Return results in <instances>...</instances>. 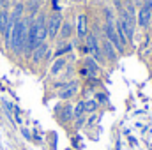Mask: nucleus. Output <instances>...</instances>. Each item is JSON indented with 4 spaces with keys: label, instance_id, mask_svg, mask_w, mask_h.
Wrapping results in <instances>:
<instances>
[{
    "label": "nucleus",
    "instance_id": "obj_1",
    "mask_svg": "<svg viewBox=\"0 0 152 150\" xmlns=\"http://www.w3.org/2000/svg\"><path fill=\"white\" fill-rule=\"evenodd\" d=\"M32 16L21 18L18 21H14L12 32H11V41H9V48L16 53V55H23L25 48H27V36H28V27L32 23Z\"/></svg>",
    "mask_w": 152,
    "mask_h": 150
},
{
    "label": "nucleus",
    "instance_id": "obj_2",
    "mask_svg": "<svg viewBox=\"0 0 152 150\" xmlns=\"http://www.w3.org/2000/svg\"><path fill=\"white\" fill-rule=\"evenodd\" d=\"M103 34H104V37L115 46V50L118 51V55H122V53L126 51V48L120 44V41H118V37H117V30H115L113 21H104V25H103Z\"/></svg>",
    "mask_w": 152,
    "mask_h": 150
},
{
    "label": "nucleus",
    "instance_id": "obj_3",
    "mask_svg": "<svg viewBox=\"0 0 152 150\" xmlns=\"http://www.w3.org/2000/svg\"><path fill=\"white\" fill-rule=\"evenodd\" d=\"M151 11H152V2H145L143 5L138 7V12H136V25L140 28H147L152 21V16H151Z\"/></svg>",
    "mask_w": 152,
    "mask_h": 150
},
{
    "label": "nucleus",
    "instance_id": "obj_4",
    "mask_svg": "<svg viewBox=\"0 0 152 150\" xmlns=\"http://www.w3.org/2000/svg\"><path fill=\"white\" fill-rule=\"evenodd\" d=\"M64 23V18L60 12H53L48 20H46V28H48V37L50 39H55L60 32V27Z\"/></svg>",
    "mask_w": 152,
    "mask_h": 150
},
{
    "label": "nucleus",
    "instance_id": "obj_5",
    "mask_svg": "<svg viewBox=\"0 0 152 150\" xmlns=\"http://www.w3.org/2000/svg\"><path fill=\"white\" fill-rule=\"evenodd\" d=\"M76 92H78V81L76 79H71V81H66V85L58 90V99L62 101H67L71 97H75Z\"/></svg>",
    "mask_w": 152,
    "mask_h": 150
},
{
    "label": "nucleus",
    "instance_id": "obj_6",
    "mask_svg": "<svg viewBox=\"0 0 152 150\" xmlns=\"http://www.w3.org/2000/svg\"><path fill=\"white\" fill-rule=\"evenodd\" d=\"M101 51H103L106 62H117V60H118V51L115 50V46L108 41V39H104V41L101 42Z\"/></svg>",
    "mask_w": 152,
    "mask_h": 150
},
{
    "label": "nucleus",
    "instance_id": "obj_7",
    "mask_svg": "<svg viewBox=\"0 0 152 150\" xmlns=\"http://www.w3.org/2000/svg\"><path fill=\"white\" fill-rule=\"evenodd\" d=\"M67 60H69V57H58V58L51 64V67H50V74L51 76H58L66 67H67Z\"/></svg>",
    "mask_w": 152,
    "mask_h": 150
},
{
    "label": "nucleus",
    "instance_id": "obj_8",
    "mask_svg": "<svg viewBox=\"0 0 152 150\" xmlns=\"http://www.w3.org/2000/svg\"><path fill=\"white\" fill-rule=\"evenodd\" d=\"M46 51H48V42H41L37 44V48L30 53V58H32V62L34 64H39L41 60H44V55H46Z\"/></svg>",
    "mask_w": 152,
    "mask_h": 150
},
{
    "label": "nucleus",
    "instance_id": "obj_9",
    "mask_svg": "<svg viewBox=\"0 0 152 150\" xmlns=\"http://www.w3.org/2000/svg\"><path fill=\"white\" fill-rule=\"evenodd\" d=\"M76 23H78V27H76V36L80 39L87 37V16L85 14H80L78 18H76Z\"/></svg>",
    "mask_w": 152,
    "mask_h": 150
},
{
    "label": "nucleus",
    "instance_id": "obj_10",
    "mask_svg": "<svg viewBox=\"0 0 152 150\" xmlns=\"http://www.w3.org/2000/svg\"><path fill=\"white\" fill-rule=\"evenodd\" d=\"M83 67L85 69H88V73L94 76V78H97V74L101 73V67H99V64L92 58V57H87L85 60H83Z\"/></svg>",
    "mask_w": 152,
    "mask_h": 150
},
{
    "label": "nucleus",
    "instance_id": "obj_11",
    "mask_svg": "<svg viewBox=\"0 0 152 150\" xmlns=\"http://www.w3.org/2000/svg\"><path fill=\"white\" fill-rule=\"evenodd\" d=\"M85 46L88 48V51H90V53H92L94 50L101 48V42H99V37H97V34H96V32L87 34V37H85Z\"/></svg>",
    "mask_w": 152,
    "mask_h": 150
},
{
    "label": "nucleus",
    "instance_id": "obj_12",
    "mask_svg": "<svg viewBox=\"0 0 152 150\" xmlns=\"http://www.w3.org/2000/svg\"><path fill=\"white\" fill-rule=\"evenodd\" d=\"M71 36H73V25H71L69 21H64V23H62V27H60V32H58V36H57V37H60L62 41H67Z\"/></svg>",
    "mask_w": 152,
    "mask_h": 150
},
{
    "label": "nucleus",
    "instance_id": "obj_13",
    "mask_svg": "<svg viewBox=\"0 0 152 150\" xmlns=\"http://www.w3.org/2000/svg\"><path fill=\"white\" fill-rule=\"evenodd\" d=\"M75 118V113H73V106L71 104H66L64 108H62V111H60V115H58V120L60 122H69V120H73Z\"/></svg>",
    "mask_w": 152,
    "mask_h": 150
},
{
    "label": "nucleus",
    "instance_id": "obj_14",
    "mask_svg": "<svg viewBox=\"0 0 152 150\" xmlns=\"http://www.w3.org/2000/svg\"><path fill=\"white\" fill-rule=\"evenodd\" d=\"M71 51H73V44H71V42H64V44H60V48L55 50V58H58V57H66V55L71 53Z\"/></svg>",
    "mask_w": 152,
    "mask_h": 150
},
{
    "label": "nucleus",
    "instance_id": "obj_15",
    "mask_svg": "<svg viewBox=\"0 0 152 150\" xmlns=\"http://www.w3.org/2000/svg\"><path fill=\"white\" fill-rule=\"evenodd\" d=\"M27 9H28V16H36L37 14V11L41 9V0H28V4H27Z\"/></svg>",
    "mask_w": 152,
    "mask_h": 150
},
{
    "label": "nucleus",
    "instance_id": "obj_16",
    "mask_svg": "<svg viewBox=\"0 0 152 150\" xmlns=\"http://www.w3.org/2000/svg\"><path fill=\"white\" fill-rule=\"evenodd\" d=\"M23 9H25V5H23L21 2H18V4L14 5V9H12V12H11V18H12L14 21H18V20H21V14H23Z\"/></svg>",
    "mask_w": 152,
    "mask_h": 150
},
{
    "label": "nucleus",
    "instance_id": "obj_17",
    "mask_svg": "<svg viewBox=\"0 0 152 150\" xmlns=\"http://www.w3.org/2000/svg\"><path fill=\"white\" fill-rule=\"evenodd\" d=\"M97 101L96 99H88V101H83V108H85V113H96L97 111Z\"/></svg>",
    "mask_w": 152,
    "mask_h": 150
},
{
    "label": "nucleus",
    "instance_id": "obj_18",
    "mask_svg": "<svg viewBox=\"0 0 152 150\" xmlns=\"http://www.w3.org/2000/svg\"><path fill=\"white\" fill-rule=\"evenodd\" d=\"M92 58H94L97 64H106V58H104V55H103L101 48H97V50H94V51H92Z\"/></svg>",
    "mask_w": 152,
    "mask_h": 150
},
{
    "label": "nucleus",
    "instance_id": "obj_19",
    "mask_svg": "<svg viewBox=\"0 0 152 150\" xmlns=\"http://www.w3.org/2000/svg\"><path fill=\"white\" fill-rule=\"evenodd\" d=\"M75 113V118H80V117H83V113H85V108H83V101H80L78 104H76V108L73 110Z\"/></svg>",
    "mask_w": 152,
    "mask_h": 150
},
{
    "label": "nucleus",
    "instance_id": "obj_20",
    "mask_svg": "<svg viewBox=\"0 0 152 150\" xmlns=\"http://www.w3.org/2000/svg\"><path fill=\"white\" fill-rule=\"evenodd\" d=\"M96 101H97V104H106L108 103V95L103 94V92H97L96 94Z\"/></svg>",
    "mask_w": 152,
    "mask_h": 150
},
{
    "label": "nucleus",
    "instance_id": "obj_21",
    "mask_svg": "<svg viewBox=\"0 0 152 150\" xmlns=\"http://www.w3.org/2000/svg\"><path fill=\"white\" fill-rule=\"evenodd\" d=\"M104 16H106V21H115L113 11H112L110 7H104Z\"/></svg>",
    "mask_w": 152,
    "mask_h": 150
},
{
    "label": "nucleus",
    "instance_id": "obj_22",
    "mask_svg": "<svg viewBox=\"0 0 152 150\" xmlns=\"http://www.w3.org/2000/svg\"><path fill=\"white\" fill-rule=\"evenodd\" d=\"M51 9H53V12H60V5H58V0H51Z\"/></svg>",
    "mask_w": 152,
    "mask_h": 150
},
{
    "label": "nucleus",
    "instance_id": "obj_23",
    "mask_svg": "<svg viewBox=\"0 0 152 150\" xmlns=\"http://www.w3.org/2000/svg\"><path fill=\"white\" fill-rule=\"evenodd\" d=\"M80 76H81V78H92V74L88 73V69H85V67L80 69Z\"/></svg>",
    "mask_w": 152,
    "mask_h": 150
},
{
    "label": "nucleus",
    "instance_id": "obj_24",
    "mask_svg": "<svg viewBox=\"0 0 152 150\" xmlns=\"http://www.w3.org/2000/svg\"><path fill=\"white\" fill-rule=\"evenodd\" d=\"M115 7H117V11L118 12H122V9H124V5H122V0H113Z\"/></svg>",
    "mask_w": 152,
    "mask_h": 150
},
{
    "label": "nucleus",
    "instance_id": "obj_25",
    "mask_svg": "<svg viewBox=\"0 0 152 150\" xmlns=\"http://www.w3.org/2000/svg\"><path fill=\"white\" fill-rule=\"evenodd\" d=\"M85 124V117H80V118H76V127H81Z\"/></svg>",
    "mask_w": 152,
    "mask_h": 150
},
{
    "label": "nucleus",
    "instance_id": "obj_26",
    "mask_svg": "<svg viewBox=\"0 0 152 150\" xmlns=\"http://www.w3.org/2000/svg\"><path fill=\"white\" fill-rule=\"evenodd\" d=\"M21 134H23L27 140H30V133H28V129H21Z\"/></svg>",
    "mask_w": 152,
    "mask_h": 150
},
{
    "label": "nucleus",
    "instance_id": "obj_27",
    "mask_svg": "<svg viewBox=\"0 0 152 150\" xmlns=\"http://www.w3.org/2000/svg\"><path fill=\"white\" fill-rule=\"evenodd\" d=\"M2 14H4V2L0 0V20H2Z\"/></svg>",
    "mask_w": 152,
    "mask_h": 150
},
{
    "label": "nucleus",
    "instance_id": "obj_28",
    "mask_svg": "<svg viewBox=\"0 0 152 150\" xmlns=\"http://www.w3.org/2000/svg\"><path fill=\"white\" fill-rule=\"evenodd\" d=\"M133 4H134V5H138V7H140V5H142V0H133Z\"/></svg>",
    "mask_w": 152,
    "mask_h": 150
},
{
    "label": "nucleus",
    "instance_id": "obj_29",
    "mask_svg": "<svg viewBox=\"0 0 152 150\" xmlns=\"http://www.w3.org/2000/svg\"><path fill=\"white\" fill-rule=\"evenodd\" d=\"M145 2H152V0H142V5H143V4H145Z\"/></svg>",
    "mask_w": 152,
    "mask_h": 150
},
{
    "label": "nucleus",
    "instance_id": "obj_30",
    "mask_svg": "<svg viewBox=\"0 0 152 150\" xmlns=\"http://www.w3.org/2000/svg\"><path fill=\"white\" fill-rule=\"evenodd\" d=\"M151 16H152V11H151Z\"/></svg>",
    "mask_w": 152,
    "mask_h": 150
},
{
    "label": "nucleus",
    "instance_id": "obj_31",
    "mask_svg": "<svg viewBox=\"0 0 152 150\" xmlns=\"http://www.w3.org/2000/svg\"><path fill=\"white\" fill-rule=\"evenodd\" d=\"M2 2H5V0H2Z\"/></svg>",
    "mask_w": 152,
    "mask_h": 150
},
{
    "label": "nucleus",
    "instance_id": "obj_32",
    "mask_svg": "<svg viewBox=\"0 0 152 150\" xmlns=\"http://www.w3.org/2000/svg\"><path fill=\"white\" fill-rule=\"evenodd\" d=\"M151 79H152V76H151Z\"/></svg>",
    "mask_w": 152,
    "mask_h": 150
}]
</instances>
